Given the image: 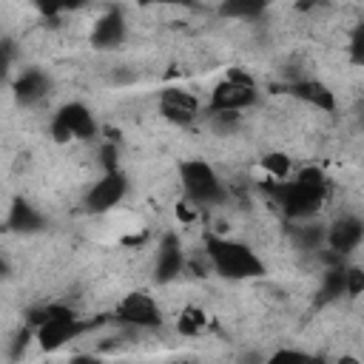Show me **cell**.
I'll list each match as a JSON object with an SVG mask.
<instances>
[{
  "instance_id": "1",
  "label": "cell",
  "mask_w": 364,
  "mask_h": 364,
  "mask_svg": "<svg viewBox=\"0 0 364 364\" xmlns=\"http://www.w3.org/2000/svg\"><path fill=\"white\" fill-rule=\"evenodd\" d=\"M327 188L330 182L318 165H304L290 179H273V176L264 179L267 196L282 210V216L290 222L313 219L327 199Z\"/></svg>"
},
{
  "instance_id": "2",
  "label": "cell",
  "mask_w": 364,
  "mask_h": 364,
  "mask_svg": "<svg viewBox=\"0 0 364 364\" xmlns=\"http://www.w3.org/2000/svg\"><path fill=\"white\" fill-rule=\"evenodd\" d=\"M26 324L34 330V341L46 353H54V350L65 347L68 341H77L82 333L97 327V321L80 318L77 310L63 304V301H48V304L31 307L26 313Z\"/></svg>"
},
{
  "instance_id": "3",
  "label": "cell",
  "mask_w": 364,
  "mask_h": 364,
  "mask_svg": "<svg viewBox=\"0 0 364 364\" xmlns=\"http://www.w3.org/2000/svg\"><path fill=\"white\" fill-rule=\"evenodd\" d=\"M205 253H208L210 270L219 273L222 279H230V282L262 279L267 273L264 262L259 259V253L250 245L236 242V239H228V236L208 233L205 236Z\"/></svg>"
},
{
  "instance_id": "4",
  "label": "cell",
  "mask_w": 364,
  "mask_h": 364,
  "mask_svg": "<svg viewBox=\"0 0 364 364\" xmlns=\"http://www.w3.org/2000/svg\"><path fill=\"white\" fill-rule=\"evenodd\" d=\"M179 185H182V193L191 202H196L199 208L219 205L228 196L222 176L216 173V168L208 159H185L179 165Z\"/></svg>"
},
{
  "instance_id": "5",
  "label": "cell",
  "mask_w": 364,
  "mask_h": 364,
  "mask_svg": "<svg viewBox=\"0 0 364 364\" xmlns=\"http://www.w3.org/2000/svg\"><path fill=\"white\" fill-rule=\"evenodd\" d=\"M259 100V88L256 80L242 71V68H230L213 88H210V100H208V111L210 114H225V111H245Z\"/></svg>"
},
{
  "instance_id": "6",
  "label": "cell",
  "mask_w": 364,
  "mask_h": 364,
  "mask_svg": "<svg viewBox=\"0 0 364 364\" xmlns=\"http://www.w3.org/2000/svg\"><path fill=\"white\" fill-rule=\"evenodd\" d=\"M111 321L131 330H156L162 327V307L148 290H131L114 304Z\"/></svg>"
},
{
  "instance_id": "7",
  "label": "cell",
  "mask_w": 364,
  "mask_h": 364,
  "mask_svg": "<svg viewBox=\"0 0 364 364\" xmlns=\"http://www.w3.org/2000/svg\"><path fill=\"white\" fill-rule=\"evenodd\" d=\"M97 131H100L97 117L82 102H65L48 119V136L60 145H65L71 139H94Z\"/></svg>"
},
{
  "instance_id": "8",
  "label": "cell",
  "mask_w": 364,
  "mask_h": 364,
  "mask_svg": "<svg viewBox=\"0 0 364 364\" xmlns=\"http://www.w3.org/2000/svg\"><path fill=\"white\" fill-rule=\"evenodd\" d=\"M125 193H128V176L119 168L117 171H102L100 179L85 191L82 205H85L88 213H97L100 216V213L114 210L125 199Z\"/></svg>"
},
{
  "instance_id": "9",
  "label": "cell",
  "mask_w": 364,
  "mask_h": 364,
  "mask_svg": "<svg viewBox=\"0 0 364 364\" xmlns=\"http://www.w3.org/2000/svg\"><path fill=\"white\" fill-rule=\"evenodd\" d=\"M188 267V256L182 247V239L176 233H165L159 239L156 256H154V279L159 284H171L173 279H179Z\"/></svg>"
},
{
  "instance_id": "10",
  "label": "cell",
  "mask_w": 364,
  "mask_h": 364,
  "mask_svg": "<svg viewBox=\"0 0 364 364\" xmlns=\"http://www.w3.org/2000/svg\"><path fill=\"white\" fill-rule=\"evenodd\" d=\"M199 100L196 94H191L182 85H168L159 91V114L162 119L173 122V125H191L199 117Z\"/></svg>"
},
{
  "instance_id": "11",
  "label": "cell",
  "mask_w": 364,
  "mask_h": 364,
  "mask_svg": "<svg viewBox=\"0 0 364 364\" xmlns=\"http://www.w3.org/2000/svg\"><path fill=\"white\" fill-rule=\"evenodd\" d=\"M125 34H128V23H125V14L122 9L111 6L105 9L102 14H97V20L91 23V34H88V43L100 51H108V48H117L125 43Z\"/></svg>"
},
{
  "instance_id": "12",
  "label": "cell",
  "mask_w": 364,
  "mask_h": 364,
  "mask_svg": "<svg viewBox=\"0 0 364 364\" xmlns=\"http://www.w3.org/2000/svg\"><path fill=\"white\" fill-rule=\"evenodd\" d=\"M284 91L293 100H299V102H304V105H310V108H316L321 114H336V91L327 82H321V80L296 77V80H290L284 85Z\"/></svg>"
},
{
  "instance_id": "13",
  "label": "cell",
  "mask_w": 364,
  "mask_h": 364,
  "mask_svg": "<svg viewBox=\"0 0 364 364\" xmlns=\"http://www.w3.org/2000/svg\"><path fill=\"white\" fill-rule=\"evenodd\" d=\"M364 242V222L353 213H344V216H336L330 225H327V250L330 253H338V256H347L353 253L358 245Z\"/></svg>"
},
{
  "instance_id": "14",
  "label": "cell",
  "mask_w": 364,
  "mask_h": 364,
  "mask_svg": "<svg viewBox=\"0 0 364 364\" xmlns=\"http://www.w3.org/2000/svg\"><path fill=\"white\" fill-rule=\"evenodd\" d=\"M48 88H51L48 77L43 71H37V68H26L14 80V97H17L20 105H37V102H43L46 94H48Z\"/></svg>"
},
{
  "instance_id": "15",
  "label": "cell",
  "mask_w": 364,
  "mask_h": 364,
  "mask_svg": "<svg viewBox=\"0 0 364 364\" xmlns=\"http://www.w3.org/2000/svg\"><path fill=\"white\" fill-rule=\"evenodd\" d=\"M318 293H321L324 301H333V299H338V296L347 293V264H344L341 259H333V262L324 267Z\"/></svg>"
},
{
  "instance_id": "16",
  "label": "cell",
  "mask_w": 364,
  "mask_h": 364,
  "mask_svg": "<svg viewBox=\"0 0 364 364\" xmlns=\"http://www.w3.org/2000/svg\"><path fill=\"white\" fill-rule=\"evenodd\" d=\"M270 0H219L216 11L230 20H256L267 11Z\"/></svg>"
},
{
  "instance_id": "17",
  "label": "cell",
  "mask_w": 364,
  "mask_h": 364,
  "mask_svg": "<svg viewBox=\"0 0 364 364\" xmlns=\"http://www.w3.org/2000/svg\"><path fill=\"white\" fill-rule=\"evenodd\" d=\"M9 228L20 230V233H34V230L43 228V216L34 205H28L26 199H17L9 210Z\"/></svg>"
},
{
  "instance_id": "18",
  "label": "cell",
  "mask_w": 364,
  "mask_h": 364,
  "mask_svg": "<svg viewBox=\"0 0 364 364\" xmlns=\"http://www.w3.org/2000/svg\"><path fill=\"white\" fill-rule=\"evenodd\" d=\"M205 327H208V313H205L202 307L185 304V307L179 310V316H176V333H179V336L196 338V336L205 333Z\"/></svg>"
},
{
  "instance_id": "19",
  "label": "cell",
  "mask_w": 364,
  "mask_h": 364,
  "mask_svg": "<svg viewBox=\"0 0 364 364\" xmlns=\"http://www.w3.org/2000/svg\"><path fill=\"white\" fill-rule=\"evenodd\" d=\"M259 165H262V171H264L267 176H273V179H290V173H293V159H290V154H284V151H267V154L259 159Z\"/></svg>"
},
{
  "instance_id": "20",
  "label": "cell",
  "mask_w": 364,
  "mask_h": 364,
  "mask_svg": "<svg viewBox=\"0 0 364 364\" xmlns=\"http://www.w3.org/2000/svg\"><path fill=\"white\" fill-rule=\"evenodd\" d=\"M91 0H31V6L43 14V17H63V14H74L82 11Z\"/></svg>"
},
{
  "instance_id": "21",
  "label": "cell",
  "mask_w": 364,
  "mask_h": 364,
  "mask_svg": "<svg viewBox=\"0 0 364 364\" xmlns=\"http://www.w3.org/2000/svg\"><path fill=\"white\" fill-rule=\"evenodd\" d=\"M347 51H350V60H353L355 65H361V68H364V23H358V26L350 31Z\"/></svg>"
},
{
  "instance_id": "22",
  "label": "cell",
  "mask_w": 364,
  "mask_h": 364,
  "mask_svg": "<svg viewBox=\"0 0 364 364\" xmlns=\"http://www.w3.org/2000/svg\"><path fill=\"white\" fill-rule=\"evenodd\" d=\"M364 293V267L361 264H347V293L350 299H358Z\"/></svg>"
},
{
  "instance_id": "23",
  "label": "cell",
  "mask_w": 364,
  "mask_h": 364,
  "mask_svg": "<svg viewBox=\"0 0 364 364\" xmlns=\"http://www.w3.org/2000/svg\"><path fill=\"white\" fill-rule=\"evenodd\" d=\"M97 156H100V168H102V171H117V168H119L117 142H108V139H105V142L100 145V154H97Z\"/></svg>"
},
{
  "instance_id": "24",
  "label": "cell",
  "mask_w": 364,
  "mask_h": 364,
  "mask_svg": "<svg viewBox=\"0 0 364 364\" xmlns=\"http://www.w3.org/2000/svg\"><path fill=\"white\" fill-rule=\"evenodd\" d=\"M142 9H173V6H191V0H136Z\"/></svg>"
}]
</instances>
